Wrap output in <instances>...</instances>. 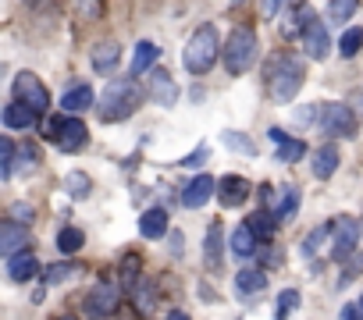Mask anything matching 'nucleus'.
Instances as JSON below:
<instances>
[{"mask_svg": "<svg viewBox=\"0 0 363 320\" xmlns=\"http://www.w3.org/2000/svg\"><path fill=\"white\" fill-rule=\"evenodd\" d=\"M228 4H232V8H242V4H246V0H228Z\"/></svg>", "mask_w": 363, "mask_h": 320, "instance_id": "5fc2aeb1", "label": "nucleus"}, {"mask_svg": "<svg viewBox=\"0 0 363 320\" xmlns=\"http://www.w3.org/2000/svg\"><path fill=\"white\" fill-rule=\"evenodd\" d=\"M303 79H306V61L292 50H278L264 64V89H267L271 103H278V107L296 100V93L303 89Z\"/></svg>", "mask_w": 363, "mask_h": 320, "instance_id": "f257e3e1", "label": "nucleus"}, {"mask_svg": "<svg viewBox=\"0 0 363 320\" xmlns=\"http://www.w3.org/2000/svg\"><path fill=\"white\" fill-rule=\"evenodd\" d=\"M8 221H15V224H33V207H26V203H11V210H8Z\"/></svg>", "mask_w": 363, "mask_h": 320, "instance_id": "a18cd8bd", "label": "nucleus"}, {"mask_svg": "<svg viewBox=\"0 0 363 320\" xmlns=\"http://www.w3.org/2000/svg\"><path fill=\"white\" fill-rule=\"evenodd\" d=\"M299 189L296 185H260V210H267L278 224H289L299 214Z\"/></svg>", "mask_w": 363, "mask_h": 320, "instance_id": "39448f33", "label": "nucleus"}, {"mask_svg": "<svg viewBox=\"0 0 363 320\" xmlns=\"http://www.w3.org/2000/svg\"><path fill=\"white\" fill-rule=\"evenodd\" d=\"M303 156H306V142L303 139H285L278 146V153H274V160H281V164H296V160H303Z\"/></svg>", "mask_w": 363, "mask_h": 320, "instance_id": "c9c22d12", "label": "nucleus"}, {"mask_svg": "<svg viewBox=\"0 0 363 320\" xmlns=\"http://www.w3.org/2000/svg\"><path fill=\"white\" fill-rule=\"evenodd\" d=\"M257 249H260V239L253 235V228L250 224H239L232 232V253L246 260V256H257Z\"/></svg>", "mask_w": 363, "mask_h": 320, "instance_id": "a878e982", "label": "nucleus"}, {"mask_svg": "<svg viewBox=\"0 0 363 320\" xmlns=\"http://www.w3.org/2000/svg\"><path fill=\"white\" fill-rule=\"evenodd\" d=\"M143 96H146V86H139L135 75H121V79H114V82L104 86V93L96 96V107L93 110H96V118L104 125H114V121L132 118L139 110Z\"/></svg>", "mask_w": 363, "mask_h": 320, "instance_id": "f03ea898", "label": "nucleus"}, {"mask_svg": "<svg viewBox=\"0 0 363 320\" xmlns=\"http://www.w3.org/2000/svg\"><path fill=\"white\" fill-rule=\"evenodd\" d=\"M61 128H65V118H54V114H47V118H43V139H50V142H57V135H61Z\"/></svg>", "mask_w": 363, "mask_h": 320, "instance_id": "49530a36", "label": "nucleus"}, {"mask_svg": "<svg viewBox=\"0 0 363 320\" xmlns=\"http://www.w3.org/2000/svg\"><path fill=\"white\" fill-rule=\"evenodd\" d=\"M167 320H189V313H182V309H171V313H167Z\"/></svg>", "mask_w": 363, "mask_h": 320, "instance_id": "603ef678", "label": "nucleus"}, {"mask_svg": "<svg viewBox=\"0 0 363 320\" xmlns=\"http://www.w3.org/2000/svg\"><path fill=\"white\" fill-rule=\"evenodd\" d=\"M356 242H359V224L356 217H338L335 221V235H331V260H349L356 256Z\"/></svg>", "mask_w": 363, "mask_h": 320, "instance_id": "1a4fd4ad", "label": "nucleus"}, {"mask_svg": "<svg viewBox=\"0 0 363 320\" xmlns=\"http://www.w3.org/2000/svg\"><path fill=\"white\" fill-rule=\"evenodd\" d=\"M207 156H211V146L203 142V146H196L189 156H182L178 164H182V168H203V164H207Z\"/></svg>", "mask_w": 363, "mask_h": 320, "instance_id": "c03bdc74", "label": "nucleus"}, {"mask_svg": "<svg viewBox=\"0 0 363 320\" xmlns=\"http://www.w3.org/2000/svg\"><path fill=\"white\" fill-rule=\"evenodd\" d=\"M352 100H363V89H356V93H352ZM359 110H363V103H359Z\"/></svg>", "mask_w": 363, "mask_h": 320, "instance_id": "864d4df0", "label": "nucleus"}, {"mask_svg": "<svg viewBox=\"0 0 363 320\" xmlns=\"http://www.w3.org/2000/svg\"><path fill=\"white\" fill-rule=\"evenodd\" d=\"M342 320H363V316H359V306H356V302L342 306Z\"/></svg>", "mask_w": 363, "mask_h": 320, "instance_id": "09e8293b", "label": "nucleus"}, {"mask_svg": "<svg viewBox=\"0 0 363 320\" xmlns=\"http://www.w3.org/2000/svg\"><path fill=\"white\" fill-rule=\"evenodd\" d=\"M359 50H363V29H359V25H352V29H345V33H342V40H338V54H342L345 61H352Z\"/></svg>", "mask_w": 363, "mask_h": 320, "instance_id": "72a5a7b5", "label": "nucleus"}, {"mask_svg": "<svg viewBox=\"0 0 363 320\" xmlns=\"http://www.w3.org/2000/svg\"><path fill=\"white\" fill-rule=\"evenodd\" d=\"M250 228H253V235L260 239V242H271L274 239V232H278V221L267 214V210H257V214H250V221H246Z\"/></svg>", "mask_w": 363, "mask_h": 320, "instance_id": "2f4dec72", "label": "nucleus"}, {"mask_svg": "<svg viewBox=\"0 0 363 320\" xmlns=\"http://www.w3.org/2000/svg\"><path fill=\"white\" fill-rule=\"evenodd\" d=\"M121 295H125V288L118 285V278H104V281H96V285L86 292L82 306H86V313H89V316L104 320V316L118 313V306H121Z\"/></svg>", "mask_w": 363, "mask_h": 320, "instance_id": "423d86ee", "label": "nucleus"}, {"mask_svg": "<svg viewBox=\"0 0 363 320\" xmlns=\"http://www.w3.org/2000/svg\"><path fill=\"white\" fill-rule=\"evenodd\" d=\"M271 139H274V142L281 146V142H285V139H292V135H289L285 128H271Z\"/></svg>", "mask_w": 363, "mask_h": 320, "instance_id": "3c124183", "label": "nucleus"}, {"mask_svg": "<svg viewBox=\"0 0 363 320\" xmlns=\"http://www.w3.org/2000/svg\"><path fill=\"white\" fill-rule=\"evenodd\" d=\"M89 61H93V68H96L100 75L114 72V68H118V61H121V43H118V40H100V43L93 47Z\"/></svg>", "mask_w": 363, "mask_h": 320, "instance_id": "6ab92c4d", "label": "nucleus"}, {"mask_svg": "<svg viewBox=\"0 0 363 320\" xmlns=\"http://www.w3.org/2000/svg\"><path fill=\"white\" fill-rule=\"evenodd\" d=\"M359 270H363V253H356V256L345 260V267H342V274H338V288L352 285V281L359 278Z\"/></svg>", "mask_w": 363, "mask_h": 320, "instance_id": "a19ab883", "label": "nucleus"}, {"mask_svg": "<svg viewBox=\"0 0 363 320\" xmlns=\"http://www.w3.org/2000/svg\"><path fill=\"white\" fill-rule=\"evenodd\" d=\"M11 89H15V103H26V107H29V110H36L40 118H47V114H50V93H47V86L40 82V75L22 72V75H15Z\"/></svg>", "mask_w": 363, "mask_h": 320, "instance_id": "0eeeda50", "label": "nucleus"}, {"mask_svg": "<svg viewBox=\"0 0 363 320\" xmlns=\"http://www.w3.org/2000/svg\"><path fill=\"white\" fill-rule=\"evenodd\" d=\"M303 50H306L310 61H324L331 54V36H328V22L324 18H317V15L310 18V25L303 33Z\"/></svg>", "mask_w": 363, "mask_h": 320, "instance_id": "9d476101", "label": "nucleus"}, {"mask_svg": "<svg viewBox=\"0 0 363 320\" xmlns=\"http://www.w3.org/2000/svg\"><path fill=\"white\" fill-rule=\"evenodd\" d=\"M303 0H264V18H281L285 11L299 8Z\"/></svg>", "mask_w": 363, "mask_h": 320, "instance_id": "37998d69", "label": "nucleus"}, {"mask_svg": "<svg viewBox=\"0 0 363 320\" xmlns=\"http://www.w3.org/2000/svg\"><path fill=\"white\" fill-rule=\"evenodd\" d=\"M356 11H359V0H328V8H324L328 22H331V25H338V29H342Z\"/></svg>", "mask_w": 363, "mask_h": 320, "instance_id": "c85d7f7f", "label": "nucleus"}, {"mask_svg": "<svg viewBox=\"0 0 363 320\" xmlns=\"http://www.w3.org/2000/svg\"><path fill=\"white\" fill-rule=\"evenodd\" d=\"M356 306H359V316H363V295H359V302H356Z\"/></svg>", "mask_w": 363, "mask_h": 320, "instance_id": "6e6d98bb", "label": "nucleus"}, {"mask_svg": "<svg viewBox=\"0 0 363 320\" xmlns=\"http://www.w3.org/2000/svg\"><path fill=\"white\" fill-rule=\"evenodd\" d=\"M264 288H267V270H264V267H242V270L235 274V292H239L242 299L260 295Z\"/></svg>", "mask_w": 363, "mask_h": 320, "instance_id": "4be33fe9", "label": "nucleus"}, {"mask_svg": "<svg viewBox=\"0 0 363 320\" xmlns=\"http://www.w3.org/2000/svg\"><path fill=\"white\" fill-rule=\"evenodd\" d=\"M146 96H150L153 103H160V107H171V103L178 100V86H174L171 72L153 68V72L146 75Z\"/></svg>", "mask_w": 363, "mask_h": 320, "instance_id": "9b49d317", "label": "nucleus"}, {"mask_svg": "<svg viewBox=\"0 0 363 320\" xmlns=\"http://www.w3.org/2000/svg\"><path fill=\"white\" fill-rule=\"evenodd\" d=\"M157 57H160V47L157 43H139L135 47V57H132V75H150L153 72V64H157Z\"/></svg>", "mask_w": 363, "mask_h": 320, "instance_id": "cd10ccee", "label": "nucleus"}, {"mask_svg": "<svg viewBox=\"0 0 363 320\" xmlns=\"http://www.w3.org/2000/svg\"><path fill=\"white\" fill-rule=\"evenodd\" d=\"M29 246H33V235H29L26 224H15V221L0 224V253H4L8 260L18 256V253H29Z\"/></svg>", "mask_w": 363, "mask_h": 320, "instance_id": "f8f14e48", "label": "nucleus"}, {"mask_svg": "<svg viewBox=\"0 0 363 320\" xmlns=\"http://www.w3.org/2000/svg\"><path fill=\"white\" fill-rule=\"evenodd\" d=\"M331 235H335V221H328V224H320V228H313L306 239H303V246H299V253L310 260V256H317L320 249H324V242L331 246Z\"/></svg>", "mask_w": 363, "mask_h": 320, "instance_id": "bb28decb", "label": "nucleus"}, {"mask_svg": "<svg viewBox=\"0 0 363 320\" xmlns=\"http://www.w3.org/2000/svg\"><path fill=\"white\" fill-rule=\"evenodd\" d=\"M15 160H18V146L11 142V135H4L0 139V178H11L15 175Z\"/></svg>", "mask_w": 363, "mask_h": 320, "instance_id": "473e14b6", "label": "nucleus"}, {"mask_svg": "<svg viewBox=\"0 0 363 320\" xmlns=\"http://www.w3.org/2000/svg\"><path fill=\"white\" fill-rule=\"evenodd\" d=\"M221 142H225L228 149H235V153H246V156L257 153V142H253L246 132H232V128H228V132H221Z\"/></svg>", "mask_w": 363, "mask_h": 320, "instance_id": "f704fd0d", "label": "nucleus"}, {"mask_svg": "<svg viewBox=\"0 0 363 320\" xmlns=\"http://www.w3.org/2000/svg\"><path fill=\"white\" fill-rule=\"evenodd\" d=\"M211 196H218V182L211 175H196L186 189H182V207L200 210L203 203H211Z\"/></svg>", "mask_w": 363, "mask_h": 320, "instance_id": "4468645a", "label": "nucleus"}, {"mask_svg": "<svg viewBox=\"0 0 363 320\" xmlns=\"http://www.w3.org/2000/svg\"><path fill=\"white\" fill-rule=\"evenodd\" d=\"M114 274H118V285L132 295L135 285L143 281V256H139V253H125V256H121V267H118Z\"/></svg>", "mask_w": 363, "mask_h": 320, "instance_id": "b1692460", "label": "nucleus"}, {"mask_svg": "<svg viewBox=\"0 0 363 320\" xmlns=\"http://www.w3.org/2000/svg\"><path fill=\"white\" fill-rule=\"evenodd\" d=\"M203 260H207V267L218 274L221 267H225V228L214 221L211 228H207V242H203Z\"/></svg>", "mask_w": 363, "mask_h": 320, "instance_id": "a211bd4d", "label": "nucleus"}, {"mask_svg": "<svg viewBox=\"0 0 363 320\" xmlns=\"http://www.w3.org/2000/svg\"><path fill=\"white\" fill-rule=\"evenodd\" d=\"M15 168H22V171H36L40 168V149L36 146H18V160H15Z\"/></svg>", "mask_w": 363, "mask_h": 320, "instance_id": "79ce46f5", "label": "nucleus"}, {"mask_svg": "<svg viewBox=\"0 0 363 320\" xmlns=\"http://www.w3.org/2000/svg\"><path fill=\"white\" fill-rule=\"evenodd\" d=\"M257 267H278L281 263V256H278V249H271L267 242H260V249H257Z\"/></svg>", "mask_w": 363, "mask_h": 320, "instance_id": "de8ad7c7", "label": "nucleus"}, {"mask_svg": "<svg viewBox=\"0 0 363 320\" xmlns=\"http://www.w3.org/2000/svg\"><path fill=\"white\" fill-rule=\"evenodd\" d=\"M338 146L335 142H324V146H317L313 149V160H310V168H313V178H320V182H328L335 171H338Z\"/></svg>", "mask_w": 363, "mask_h": 320, "instance_id": "f3484780", "label": "nucleus"}, {"mask_svg": "<svg viewBox=\"0 0 363 320\" xmlns=\"http://www.w3.org/2000/svg\"><path fill=\"white\" fill-rule=\"evenodd\" d=\"M36 274H40V260L33 256V249L8 260V278H11L15 285H26V281H33Z\"/></svg>", "mask_w": 363, "mask_h": 320, "instance_id": "5701e85b", "label": "nucleus"}, {"mask_svg": "<svg viewBox=\"0 0 363 320\" xmlns=\"http://www.w3.org/2000/svg\"><path fill=\"white\" fill-rule=\"evenodd\" d=\"M250 193H253V185H250L242 175H225V178L218 182V200H221V207H225V210L242 207V203L250 200Z\"/></svg>", "mask_w": 363, "mask_h": 320, "instance_id": "ddd939ff", "label": "nucleus"}, {"mask_svg": "<svg viewBox=\"0 0 363 320\" xmlns=\"http://www.w3.org/2000/svg\"><path fill=\"white\" fill-rule=\"evenodd\" d=\"M313 15H317V11H313V8H306V4H299V8L285 11V15H281V22H278L281 40H303V33H306V25H310V18H313Z\"/></svg>", "mask_w": 363, "mask_h": 320, "instance_id": "2eb2a0df", "label": "nucleus"}, {"mask_svg": "<svg viewBox=\"0 0 363 320\" xmlns=\"http://www.w3.org/2000/svg\"><path fill=\"white\" fill-rule=\"evenodd\" d=\"M82 246H86V232H82V228H72V224H68V228H61V232H57V253L75 256Z\"/></svg>", "mask_w": 363, "mask_h": 320, "instance_id": "c756f323", "label": "nucleus"}, {"mask_svg": "<svg viewBox=\"0 0 363 320\" xmlns=\"http://www.w3.org/2000/svg\"><path fill=\"white\" fill-rule=\"evenodd\" d=\"M57 320H79V316H57Z\"/></svg>", "mask_w": 363, "mask_h": 320, "instance_id": "4d7b16f0", "label": "nucleus"}, {"mask_svg": "<svg viewBox=\"0 0 363 320\" xmlns=\"http://www.w3.org/2000/svg\"><path fill=\"white\" fill-rule=\"evenodd\" d=\"M86 142H89L86 125H82L79 118H65V128H61V135H57V149H65V153H79Z\"/></svg>", "mask_w": 363, "mask_h": 320, "instance_id": "aec40b11", "label": "nucleus"}, {"mask_svg": "<svg viewBox=\"0 0 363 320\" xmlns=\"http://www.w3.org/2000/svg\"><path fill=\"white\" fill-rule=\"evenodd\" d=\"M65 114H82V110H89V107H96V93L86 86V82H79V86H72V89H65V96H61V103H57Z\"/></svg>", "mask_w": 363, "mask_h": 320, "instance_id": "dca6fc26", "label": "nucleus"}, {"mask_svg": "<svg viewBox=\"0 0 363 320\" xmlns=\"http://www.w3.org/2000/svg\"><path fill=\"white\" fill-rule=\"evenodd\" d=\"M296 306H299V292H296V288H285V292L278 295V309H274V320H289V316L296 313Z\"/></svg>", "mask_w": 363, "mask_h": 320, "instance_id": "58836bf2", "label": "nucleus"}, {"mask_svg": "<svg viewBox=\"0 0 363 320\" xmlns=\"http://www.w3.org/2000/svg\"><path fill=\"white\" fill-rule=\"evenodd\" d=\"M257 54H260V40H257V29L253 25H235L228 33V43H225V68L228 75H246L253 64H257Z\"/></svg>", "mask_w": 363, "mask_h": 320, "instance_id": "20e7f679", "label": "nucleus"}, {"mask_svg": "<svg viewBox=\"0 0 363 320\" xmlns=\"http://www.w3.org/2000/svg\"><path fill=\"white\" fill-rule=\"evenodd\" d=\"M72 274H79V263H50L47 274H43V281H47V285H61V281H68Z\"/></svg>", "mask_w": 363, "mask_h": 320, "instance_id": "ea45409f", "label": "nucleus"}, {"mask_svg": "<svg viewBox=\"0 0 363 320\" xmlns=\"http://www.w3.org/2000/svg\"><path fill=\"white\" fill-rule=\"evenodd\" d=\"M331 139H352L356 135V114L349 103H320V121H317Z\"/></svg>", "mask_w": 363, "mask_h": 320, "instance_id": "6e6552de", "label": "nucleus"}, {"mask_svg": "<svg viewBox=\"0 0 363 320\" xmlns=\"http://www.w3.org/2000/svg\"><path fill=\"white\" fill-rule=\"evenodd\" d=\"M171 256H182V232H171Z\"/></svg>", "mask_w": 363, "mask_h": 320, "instance_id": "8fccbe9b", "label": "nucleus"}, {"mask_svg": "<svg viewBox=\"0 0 363 320\" xmlns=\"http://www.w3.org/2000/svg\"><path fill=\"white\" fill-rule=\"evenodd\" d=\"M72 11L82 22H96V18H104V0H72Z\"/></svg>", "mask_w": 363, "mask_h": 320, "instance_id": "4c0bfd02", "label": "nucleus"}, {"mask_svg": "<svg viewBox=\"0 0 363 320\" xmlns=\"http://www.w3.org/2000/svg\"><path fill=\"white\" fill-rule=\"evenodd\" d=\"M167 224H171L167 210H164V207H150V210H143V217H139V235H143V239H164V235H167Z\"/></svg>", "mask_w": 363, "mask_h": 320, "instance_id": "412c9836", "label": "nucleus"}, {"mask_svg": "<svg viewBox=\"0 0 363 320\" xmlns=\"http://www.w3.org/2000/svg\"><path fill=\"white\" fill-rule=\"evenodd\" d=\"M132 302H135L139 313H153V309H157V285H153L150 278H143V281L135 285V292H132Z\"/></svg>", "mask_w": 363, "mask_h": 320, "instance_id": "7c9ffc66", "label": "nucleus"}, {"mask_svg": "<svg viewBox=\"0 0 363 320\" xmlns=\"http://www.w3.org/2000/svg\"><path fill=\"white\" fill-rule=\"evenodd\" d=\"M218 57H225V43H221L218 25L207 22V25H200V29L189 36L186 50H182V64H186L189 75H207V72L218 64Z\"/></svg>", "mask_w": 363, "mask_h": 320, "instance_id": "7ed1b4c3", "label": "nucleus"}, {"mask_svg": "<svg viewBox=\"0 0 363 320\" xmlns=\"http://www.w3.org/2000/svg\"><path fill=\"white\" fill-rule=\"evenodd\" d=\"M65 189H68V196H72V200H86V196L93 193V182H89V175L72 171V175L65 178Z\"/></svg>", "mask_w": 363, "mask_h": 320, "instance_id": "e433bc0d", "label": "nucleus"}, {"mask_svg": "<svg viewBox=\"0 0 363 320\" xmlns=\"http://www.w3.org/2000/svg\"><path fill=\"white\" fill-rule=\"evenodd\" d=\"M36 121H40V114L29 110L26 103H8V107H4V125H8L11 132H29Z\"/></svg>", "mask_w": 363, "mask_h": 320, "instance_id": "393cba45", "label": "nucleus"}]
</instances>
